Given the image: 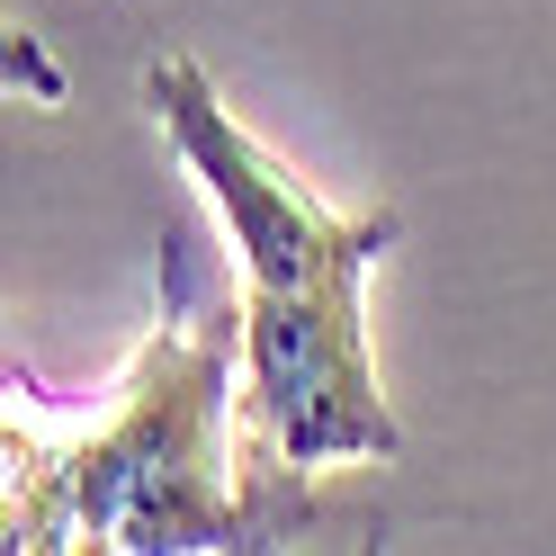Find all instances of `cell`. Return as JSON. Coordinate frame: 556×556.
Here are the masks:
<instances>
[{
    "mask_svg": "<svg viewBox=\"0 0 556 556\" xmlns=\"http://www.w3.org/2000/svg\"><path fill=\"white\" fill-rule=\"evenodd\" d=\"M144 109L206 189L242 261V440L252 467L305 484L324 467H387L404 431L368 351V269L395 242V206L341 216L225 109L206 63L162 54Z\"/></svg>",
    "mask_w": 556,
    "mask_h": 556,
    "instance_id": "cell-1",
    "label": "cell"
},
{
    "mask_svg": "<svg viewBox=\"0 0 556 556\" xmlns=\"http://www.w3.org/2000/svg\"><path fill=\"white\" fill-rule=\"evenodd\" d=\"M305 520V484L261 476L242 440V305L206 315L170 288L90 422H46L10 387V556H252Z\"/></svg>",
    "mask_w": 556,
    "mask_h": 556,
    "instance_id": "cell-2",
    "label": "cell"
}]
</instances>
